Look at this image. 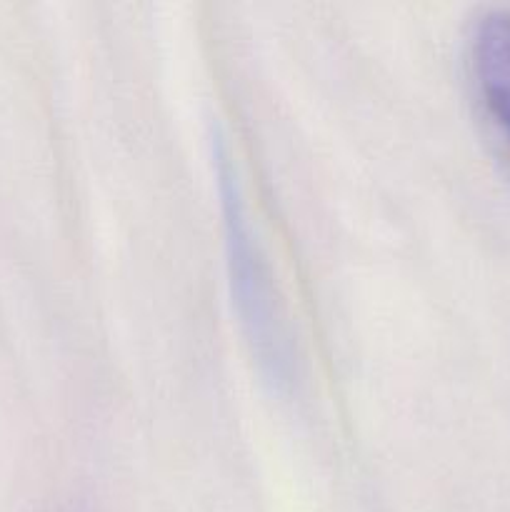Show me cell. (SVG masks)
I'll return each instance as SVG.
<instances>
[{"label":"cell","instance_id":"cell-1","mask_svg":"<svg viewBox=\"0 0 510 512\" xmlns=\"http://www.w3.org/2000/svg\"><path fill=\"white\" fill-rule=\"evenodd\" d=\"M473 58L485 105L510 138V10H495L480 20Z\"/></svg>","mask_w":510,"mask_h":512}]
</instances>
